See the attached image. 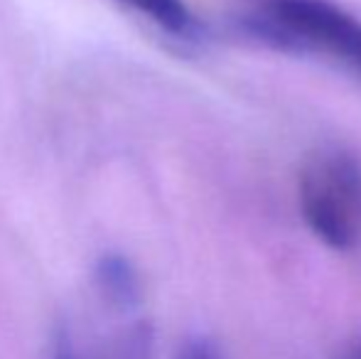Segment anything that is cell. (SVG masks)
<instances>
[{
    "instance_id": "5",
    "label": "cell",
    "mask_w": 361,
    "mask_h": 359,
    "mask_svg": "<svg viewBox=\"0 0 361 359\" xmlns=\"http://www.w3.org/2000/svg\"><path fill=\"white\" fill-rule=\"evenodd\" d=\"M177 359H219L216 350L207 340H190Z\"/></svg>"
},
{
    "instance_id": "2",
    "label": "cell",
    "mask_w": 361,
    "mask_h": 359,
    "mask_svg": "<svg viewBox=\"0 0 361 359\" xmlns=\"http://www.w3.org/2000/svg\"><path fill=\"white\" fill-rule=\"evenodd\" d=\"M305 224L334 251L361 244V158L342 148H322L305 160L298 180Z\"/></svg>"
},
{
    "instance_id": "4",
    "label": "cell",
    "mask_w": 361,
    "mask_h": 359,
    "mask_svg": "<svg viewBox=\"0 0 361 359\" xmlns=\"http://www.w3.org/2000/svg\"><path fill=\"white\" fill-rule=\"evenodd\" d=\"M101 298L118 310H130L140 300V278L123 254H104L94 266Z\"/></svg>"
},
{
    "instance_id": "1",
    "label": "cell",
    "mask_w": 361,
    "mask_h": 359,
    "mask_svg": "<svg viewBox=\"0 0 361 359\" xmlns=\"http://www.w3.org/2000/svg\"><path fill=\"white\" fill-rule=\"evenodd\" d=\"M233 20L273 49L324 54L361 72V20L334 0H238Z\"/></svg>"
},
{
    "instance_id": "6",
    "label": "cell",
    "mask_w": 361,
    "mask_h": 359,
    "mask_svg": "<svg viewBox=\"0 0 361 359\" xmlns=\"http://www.w3.org/2000/svg\"><path fill=\"white\" fill-rule=\"evenodd\" d=\"M49 359H81L76 347L72 345V337H69L67 332H57L54 345H52V357Z\"/></svg>"
},
{
    "instance_id": "3",
    "label": "cell",
    "mask_w": 361,
    "mask_h": 359,
    "mask_svg": "<svg viewBox=\"0 0 361 359\" xmlns=\"http://www.w3.org/2000/svg\"><path fill=\"white\" fill-rule=\"evenodd\" d=\"M130 13L145 18L177 42H200L204 30L185 0H116Z\"/></svg>"
},
{
    "instance_id": "7",
    "label": "cell",
    "mask_w": 361,
    "mask_h": 359,
    "mask_svg": "<svg viewBox=\"0 0 361 359\" xmlns=\"http://www.w3.org/2000/svg\"><path fill=\"white\" fill-rule=\"evenodd\" d=\"M354 359H361V352H359V355H357V357H354Z\"/></svg>"
}]
</instances>
